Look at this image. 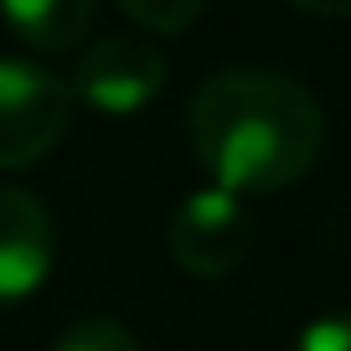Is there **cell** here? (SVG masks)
<instances>
[{"label":"cell","mask_w":351,"mask_h":351,"mask_svg":"<svg viewBox=\"0 0 351 351\" xmlns=\"http://www.w3.org/2000/svg\"><path fill=\"white\" fill-rule=\"evenodd\" d=\"M186 140L217 191L269 197L320 160L326 114L300 77L238 62L202 77L186 104Z\"/></svg>","instance_id":"1"},{"label":"cell","mask_w":351,"mask_h":351,"mask_svg":"<svg viewBox=\"0 0 351 351\" xmlns=\"http://www.w3.org/2000/svg\"><path fill=\"white\" fill-rule=\"evenodd\" d=\"M73 83L26 57H0V171H26L62 145L73 124Z\"/></svg>","instance_id":"2"},{"label":"cell","mask_w":351,"mask_h":351,"mask_svg":"<svg viewBox=\"0 0 351 351\" xmlns=\"http://www.w3.org/2000/svg\"><path fill=\"white\" fill-rule=\"evenodd\" d=\"M253 232L258 228H253L243 197L202 186L171 212V222H165V248H171V263L181 274L222 279L253 253Z\"/></svg>","instance_id":"3"},{"label":"cell","mask_w":351,"mask_h":351,"mask_svg":"<svg viewBox=\"0 0 351 351\" xmlns=\"http://www.w3.org/2000/svg\"><path fill=\"white\" fill-rule=\"evenodd\" d=\"M73 99L99 114H134L165 88V52L140 32L99 36L88 42L73 67Z\"/></svg>","instance_id":"4"},{"label":"cell","mask_w":351,"mask_h":351,"mask_svg":"<svg viewBox=\"0 0 351 351\" xmlns=\"http://www.w3.org/2000/svg\"><path fill=\"white\" fill-rule=\"evenodd\" d=\"M57 263V222L36 191L0 186V310L32 300Z\"/></svg>","instance_id":"5"},{"label":"cell","mask_w":351,"mask_h":351,"mask_svg":"<svg viewBox=\"0 0 351 351\" xmlns=\"http://www.w3.org/2000/svg\"><path fill=\"white\" fill-rule=\"evenodd\" d=\"M0 21L16 32V42L36 47V52H73L93 36L99 5H88V0H5Z\"/></svg>","instance_id":"6"},{"label":"cell","mask_w":351,"mask_h":351,"mask_svg":"<svg viewBox=\"0 0 351 351\" xmlns=\"http://www.w3.org/2000/svg\"><path fill=\"white\" fill-rule=\"evenodd\" d=\"M119 16L140 36L155 42V36H176V32H186V26H197L207 16V5H197V0H124Z\"/></svg>","instance_id":"7"},{"label":"cell","mask_w":351,"mask_h":351,"mask_svg":"<svg viewBox=\"0 0 351 351\" xmlns=\"http://www.w3.org/2000/svg\"><path fill=\"white\" fill-rule=\"evenodd\" d=\"M52 351H140V336L114 315H83L52 341Z\"/></svg>","instance_id":"8"},{"label":"cell","mask_w":351,"mask_h":351,"mask_svg":"<svg viewBox=\"0 0 351 351\" xmlns=\"http://www.w3.org/2000/svg\"><path fill=\"white\" fill-rule=\"evenodd\" d=\"M289 351H351V310L315 315V320L295 336V346H289Z\"/></svg>","instance_id":"9"}]
</instances>
